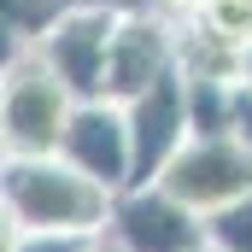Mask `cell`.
<instances>
[{
    "label": "cell",
    "instance_id": "obj_1",
    "mask_svg": "<svg viewBox=\"0 0 252 252\" xmlns=\"http://www.w3.org/2000/svg\"><path fill=\"white\" fill-rule=\"evenodd\" d=\"M0 205L24 235L94 241L106 229L112 193L82 170H70L59 153H47V158H0Z\"/></svg>",
    "mask_w": 252,
    "mask_h": 252
},
{
    "label": "cell",
    "instance_id": "obj_2",
    "mask_svg": "<svg viewBox=\"0 0 252 252\" xmlns=\"http://www.w3.org/2000/svg\"><path fill=\"white\" fill-rule=\"evenodd\" d=\"M70 106L76 100L35 59V47L18 64H6L0 70V158H47V153H59Z\"/></svg>",
    "mask_w": 252,
    "mask_h": 252
},
{
    "label": "cell",
    "instance_id": "obj_3",
    "mask_svg": "<svg viewBox=\"0 0 252 252\" xmlns=\"http://www.w3.org/2000/svg\"><path fill=\"white\" fill-rule=\"evenodd\" d=\"M153 188H164L176 205H188L205 223L211 211H223V205L252 193V153L235 135H188L170 153V164L153 176Z\"/></svg>",
    "mask_w": 252,
    "mask_h": 252
},
{
    "label": "cell",
    "instance_id": "obj_4",
    "mask_svg": "<svg viewBox=\"0 0 252 252\" xmlns=\"http://www.w3.org/2000/svg\"><path fill=\"white\" fill-rule=\"evenodd\" d=\"M118 18L82 0H64V12L41 30L35 59L59 76V88L70 100H100V76H106V47H112Z\"/></svg>",
    "mask_w": 252,
    "mask_h": 252
},
{
    "label": "cell",
    "instance_id": "obj_5",
    "mask_svg": "<svg viewBox=\"0 0 252 252\" xmlns=\"http://www.w3.org/2000/svg\"><path fill=\"white\" fill-rule=\"evenodd\" d=\"M100 235L118 241L124 252H193V247H205V223L188 205H176L164 188H153V182L112 193V211H106Z\"/></svg>",
    "mask_w": 252,
    "mask_h": 252
},
{
    "label": "cell",
    "instance_id": "obj_6",
    "mask_svg": "<svg viewBox=\"0 0 252 252\" xmlns=\"http://www.w3.org/2000/svg\"><path fill=\"white\" fill-rule=\"evenodd\" d=\"M176 30L153 12H129L112 30V47H106V76H100V100L129 106L135 94H147L153 82H164L176 70Z\"/></svg>",
    "mask_w": 252,
    "mask_h": 252
},
{
    "label": "cell",
    "instance_id": "obj_7",
    "mask_svg": "<svg viewBox=\"0 0 252 252\" xmlns=\"http://www.w3.org/2000/svg\"><path fill=\"white\" fill-rule=\"evenodd\" d=\"M59 158L70 170H82L88 182H100L106 193L129 188V129H124V106L112 100H76L59 135Z\"/></svg>",
    "mask_w": 252,
    "mask_h": 252
},
{
    "label": "cell",
    "instance_id": "obj_8",
    "mask_svg": "<svg viewBox=\"0 0 252 252\" xmlns=\"http://www.w3.org/2000/svg\"><path fill=\"white\" fill-rule=\"evenodd\" d=\"M124 129H129V188H147L170 164V153L188 141V106H182L176 70L124 106Z\"/></svg>",
    "mask_w": 252,
    "mask_h": 252
},
{
    "label": "cell",
    "instance_id": "obj_9",
    "mask_svg": "<svg viewBox=\"0 0 252 252\" xmlns=\"http://www.w3.org/2000/svg\"><path fill=\"white\" fill-rule=\"evenodd\" d=\"M176 30V76L182 82H217V88H235L241 76V47L205 24H170Z\"/></svg>",
    "mask_w": 252,
    "mask_h": 252
},
{
    "label": "cell",
    "instance_id": "obj_10",
    "mask_svg": "<svg viewBox=\"0 0 252 252\" xmlns=\"http://www.w3.org/2000/svg\"><path fill=\"white\" fill-rule=\"evenodd\" d=\"M205 247L211 252H252V193L205 217Z\"/></svg>",
    "mask_w": 252,
    "mask_h": 252
},
{
    "label": "cell",
    "instance_id": "obj_11",
    "mask_svg": "<svg viewBox=\"0 0 252 252\" xmlns=\"http://www.w3.org/2000/svg\"><path fill=\"white\" fill-rule=\"evenodd\" d=\"M59 12H64V0H0V24H6L12 35H24L30 47L41 41V30H47Z\"/></svg>",
    "mask_w": 252,
    "mask_h": 252
},
{
    "label": "cell",
    "instance_id": "obj_12",
    "mask_svg": "<svg viewBox=\"0 0 252 252\" xmlns=\"http://www.w3.org/2000/svg\"><path fill=\"white\" fill-rule=\"evenodd\" d=\"M193 24H205V30L229 35L235 47H247L252 41V0H205V12H199Z\"/></svg>",
    "mask_w": 252,
    "mask_h": 252
},
{
    "label": "cell",
    "instance_id": "obj_13",
    "mask_svg": "<svg viewBox=\"0 0 252 252\" xmlns=\"http://www.w3.org/2000/svg\"><path fill=\"white\" fill-rule=\"evenodd\" d=\"M229 135L252 153V94L247 88H235V100H229Z\"/></svg>",
    "mask_w": 252,
    "mask_h": 252
},
{
    "label": "cell",
    "instance_id": "obj_14",
    "mask_svg": "<svg viewBox=\"0 0 252 252\" xmlns=\"http://www.w3.org/2000/svg\"><path fill=\"white\" fill-rule=\"evenodd\" d=\"M147 12L164 18V24H193V18L205 12V0H147Z\"/></svg>",
    "mask_w": 252,
    "mask_h": 252
},
{
    "label": "cell",
    "instance_id": "obj_15",
    "mask_svg": "<svg viewBox=\"0 0 252 252\" xmlns=\"http://www.w3.org/2000/svg\"><path fill=\"white\" fill-rule=\"evenodd\" d=\"M82 241H59V235H24L12 252H76Z\"/></svg>",
    "mask_w": 252,
    "mask_h": 252
},
{
    "label": "cell",
    "instance_id": "obj_16",
    "mask_svg": "<svg viewBox=\"0 0 252 252\" xmlns=\"http://www.w3.org/2000/svg\"><path fill=\"white\" fill-rule=\"evenodd\" d=\"M24 53H30V41H24V35H12V30L0 24V70H6V64H18Z\"/></svg>",
    "mask_w": 252,
    "mask_h": 252
},
{
    "label": "cell",
    "instance_id": "obj_17",
    "mask_svg": "<svg viewBox=\"0 0 252 252\" xmlns=\"http://www.w3.org/2000/svg\"><path fill=\"white\" fill-rule=\"evenodd\" d=\"M82 6H100L112 18H129V12H147V0H82Z\"/></svg>",
    "mask_w": 252,
    "mask_h": 252
},
{
    "label": "cell",
    "instance_id": "obj_18",
    "mask_svg": "<svg viewBox=\"0 0 252 252\" xmlns=\"http://www.w3.org/2000/svg\"><path fill=\"white\" fill-rule=\"evenodd\" d=\"M18 241H24V229H18V223H12V211L0 205V252H12Z\"/></svg>",
    "mask_w": 252,
    "mask_h": 252
},
{
    "label": "cell",
    "instance_id": "obj_19",
    "mask_svg": "<svg viewBox=\"0 0 252 252\" xmlns=\"http://www.w3.org/2000/svg\"><path fill=\"white\" fill-rule=\"evenodd\" d=\"M235 88H247V94H252V41L241 47V76H235Z\"/></svg>",
    "mask_w": 252,
    "mask_h": 252
},
{
    "label": "cell",
    "instance_id": "obj_20",
    "mask_svg": "<svg viewBox=\"0 0 252 252\" xmlns=\"http://www.w3.org/2000/svg\"><path fill=\"white\" fill-rule=\"evenodd\" d=\"M76 252H124V247H118V241H106V235H94V241H82Z\"/></svg>",
    "mask_w": 252,
    "mask_h": 252
},
{
    "label": "cell",
    "instance_id": "obj_21",
    "mask_svg": "<svg viewBox=\"0 0 252 252\" xmlns=\"http://www.w3.org/2000/svg\"><path fill=\"white\" fill-rule=\"evenodd\" d=\"M193 252H211V247H193Z\"/></svg>",
    "mask_w": 252,
    "mask_h": 252
}]
</instances>
